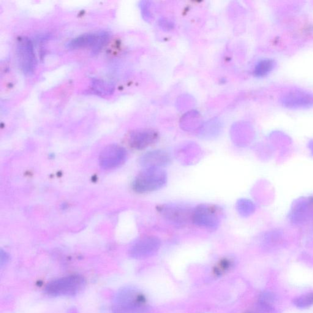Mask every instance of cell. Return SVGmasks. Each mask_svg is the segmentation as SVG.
Instances as JSON below:
<instances>
[{
	"mask_svg": "<svg viewBox=\"0 0 313 313\" xmlns=\"http://www.w3.org/2000/svg\"><path fill=\"white\" fill-rule=\"evenodd\" d=\"M146 309L145 296L132 288L121 290L113 299V313H143Z\"/></svg>",
	"mask_w": 313,
	"mask_h": 313,
	"instance_id": "obj_1",
	"label": "cell"
},
{
	"mask_svg": "<svg viewBox=\"0 0 313 313\" xmlns=\"http://www.w3.org/2000/svg\"><path fill=\"white\" fill-rule=\"evenodd\" d=\"M167 172L162 168H144L132 183L133 190L139 193L157 191L167 183Z\"/></svg>",
	"mask_w": 313,
	"mask_h": 313,
	"instance_id": "obj_2",
	"label": "cell"
},
{
	"mask_svg": "<svg viewBox=\"0 0 313 313\" xmlns=\"http://www.w3.org/2000/svg\"><path fill=\"white\" fill-rule=\"evenodd\" d=\"M86 286L85 279L79 275L61 278L48 283L45 293L53 297H71L78 295Z\"/></svg>",
	"mask_w": 313,
	"mask_h": 313,
	"instance_id": "obj_3",
	"label": "cell"
},
{
	"mask_svg": "<svg viewBox=\"0 0 313 313\" xmlns=\"http://www.w3.org/2000/svg\"><path fill=\"white\" fill-rule=\"evenodd\" d=\"M110 37V33L105 31L89 32L72 39L67 45L73 50L90 48L92 53H97L104 47Z\"/></svg>",
	"mask_w": 313,
	"mask_h": 313,
	"instance_id": "obj_4",
	"label": "cell"
},
{
	"mask_svg": "<svg viewBox=\"0 0 313 313\" xmlns=\"http://www.w3.org/2000/svg\"><path fill=\"white\" fill-rule=\"evenodd\" d=\"M222 217V212L219 207L202 204L193 209L192 222L199 227L214 228L220 224Z\"/></svg>",
	"mask_w": 313,
	"mask_h": 313,
	"instance_id": "obj_5",
	"label": "cell"
},
{
	"mask_svg": "<svg viewBox=\"0 0 313 313\" xmlns=\"http://www.w3.org/2000/svg\"><path fill=\"white\" fill-rule=\"evenodd\" d=\"M19 66L24 74H31L36 67V58L31 40L27 37H20L16 44Z\"/></svg>",
	"mask_w": 313,
	"mask_h": 313,
	"instance_id": "obj_6",
	"label": "cell"
},
{
	"mask_svg": "<svg viewBox=\"0 0 313 313\" xmlns=\"http://www.w3.org/2000/svg\"><path fill=\"white\" fill-rule=\"evenodd\" d=\"M157 211L168 222L177 225H184L192 222L193 209L177 205H162L157 207Z\"/></svg>",
	"mask_w": 313,
	"mask_h": 313,
	"instance_id": "obj_7",
	"label": "cell"
},
{
	"mask_svg": "<svg viewBox=\"0 0 313 313\" xmlns=\"http://www.w3.org/2000/svg\"><path fill=\"white\" fill-rule=\"evenodd\" d=\"M127 152L122 146L109 145L100 154L99 165L104 170H111L119 167L126 162Z\"/></svg>",
	"mask_w": 313,
	"mask_h": 313,
	"instance_id": "obj_8",
	"label": "cell"
},
{
	"mask_svg": "<svg viewBox=\"0 0 313 313\" xmlns=\"http://www.w3.org/2000/svg\"><path fill=\"white\" fill-rule=\"evenodd\" d=\"M161 246L160 239L155 236H146L139 239L129 250L130 257L134 259H145L159 251Z\"/></svg>",
	"mask_w": 313,
	"mask_h": 313,
	"instance_id": "obj_9",
	"label": "cell"
},
{
	"mask_svg": "<svg viewBox=\"0 0 313 313\" xmlns=\"http://www.w3.org/2000/svg\"><path fill=\"white\" fill-rule=\"evenodd\" d=\"M159 138L158 133L151 129L137 130L130 133L128 143L132 148L142 150L153 145Z\"/></svg>",
	"mask_w": 313,
	"mask_h": 313,
	"instance_id": "obj_10",
	"label": "cell"
},
{
	"mask_svg": "<svg viewBox=\"0 0 313 313\" xmlns=\"http://www.w3.org/2000/svg\"><path fill=\"white\" fill-rule=\"evenodd\" d=\"M282 102L285 107L289 108L310 107L313 105V96L302 91H290L283 96Z\"/></svg>",
	"mask_w": 313,
	"mask_h": 313,
	"instance_id": "obj_11",
	"label": "cell"
},
{
	"mask_svg": "<svg viewBox=\"0 0 313 313\" xmlns=\"http://www.w3.org/2000/svg\"><path fill=\"white\" fill-rule=\"evenodd\" d=\"M171 157L168 152L162 150L148 152L140 158V163L145 168H162L170 164Z\"/></svg>",
	"mask_w": 313,
	"mask_h": 313,
	"instance_id": "obj_12",
	"label": "cell"
},
{
	"mask_svg": "<svg viewBox=\"0 0 313 313\" xmlns=\"http://www.w3.org/2000/svg\"><path fill=\"white\" fill-rule=\"evenodd\" d=\"M91 84L92 91L97 96H109L115 91V86L112 83L101 79L92 78Z\"/></svg>",
	"mask_w": 313,
	"mask_h": 313,
	"instance_id": "obj_13",
	"label": "cell"
},
{
	"mask_svg": "<svg viewBox=\"0 0 313 313\" xmlns=\"http://www.w3.org/2000/svg\"><path fill=\"white\" fill-rule=\"evenodd\" d=\"M276 62L272 59H264L256 65L254 74L256 77H264L270 73L276 67Z\"/></svg>",
	"mask_w": 313,
	"mask_h": 313,
	"instance_id": "obj_14",
	"label": "cell"
},
{
	"mask_svg": "<svg viewBox=\"0 0 313 313\" xmlns=\"http://www.w3.org/2000/svg\"><path fill=\"white\" fill-rule=\"evenodd\" d=\"M293 302L297 307L301 309H306L312 306L313 305V293L299 297L295 299Z\"/></svg>",
	"mask_w": 313,
	"mask_h": 313,
	"instance_id": "obj_15",
	"label": "cell"
},
{
	"mask_svg": "<svg viewBox=\"0 0 313 313\" xmlns=\"http://www.w3.org/2000/svg\"><path fill=\"white\" fill-rule=\"evenodd\" d=\"M231 265H232V263H231V261L230 260H222L218 264L216 268H215V274L219 276V275L224 273L225 272L227 271L230 268Z\"/></svg>",
	"mask_w": 313,
	"mask_h": 313,
	"instance_id": "obj_16",
	"label": "cell"
},
{
	"mask_svg": "<svg viewBox=\"0 0 313 313\" xmlns=\"http://www.w3.org/2000/svg\"><path fill=\"white\" fill-rule=\"evenodd\" d=\"M9 257L6 252H4L3 250H1V253H0V265L2 268L5 265H6L8 261H9Z\"/></svg>",
	"mask_w": 313,
	"mask_h": 313,
	"instance_id": "obj_17",
	"label": "cell"
}]
</instances>
